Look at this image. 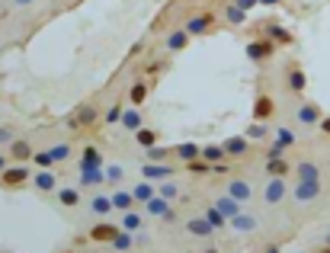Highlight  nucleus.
I'll use <instances>...</instances> for the list:
<instances>
[{
    "label": "nucleus",
    "instance_id": "obj_55",
    "mask_svg": "<svg viewBox=\"0 0 330 253\" xmlns=\"http://www.w3.org/2000/svg\"><path fill=\"white\" fill-rule=\"evenodd\" d=\"M321 253H330V244H324V250H321Z\"/></svg>",
    "mask_w": 330,
    "mask_h": 253
},
{
    "label": "nucleus",
    "instance_id": "obj_33",
    "mask_svg": "<svg viewBox=\"0 0 330 253\" xmlns=\"http://www.w3.org/2000/svg\"><path fill=\"white\" fill-rule=\"evenodd\" d=\"M292 173H295V180H321V167L314 161H298Z\"/></svg>",
    "mask_w": 330,
    "mask_h": 253
},
{
    "label": "nucleus",
    "instance_id": "obj_30",
    "mask_svg": "<svg viewBox=\"0 0 330 253\" xmlns=\"http://www.w3.org/2000/svg\"><path fill=\"white\" fill-rule=\"evenodd\" d=\"M55 196H58V205H64V208H77V205H80V199H84L80 189H74V186H61Z\"/></svg>",
    "mask_w": 330,
    "mask_h": 253
},
{
    "label": "nucleus",
    "instance_id": "obj_58",
    "mask_svg": "<svg viewBox=\"0 0 330 253\" xmlns=\"http://www.w3.org/2000/svg\"><path fill=\"white\" fill-rule=\"evenodd\" d=\"M327 244H330V234H327Z\"/></svg>",
    "mask_w": 330,
    "mask_h": 253
},
{
    "label": "nucleus",
    "instance_id": "obj_34",
    "mask_svg": "<svg viewBox=\"0 0 330 253\" xmlns=\"http://www.w3.org/2000/svg\"><path fill=\"white\" fill-rule=\"evenodd\" d=\"M45 151L52 154V161H55V163H68L71 157H74V147H71L68 141H58V145H48Z\"/></svg>",
    "mask_w": 330,
    "mask_h": 253
},
{
    "label": "nucleus",
    "instance_id": "obj_23",
    "mask_svg": "<svg viewBox=\"0 0 330 253\" xmlns=\"http://www.w3.org/2000/svg\"><path fill=\"white\" fill-rule=\"evenodd\" d=\"M173 157L183 163H192V161H202V145H192V141H183V145L173 147Z\"/></svg>",
    "mask_w": 330,
    "mask_h": 253
},
{
    "label": "nucleus",
    "instance_id": "obj_8",
    "mask_svg": "<svg viewBox=\"0 0 330 253\" xmlns=\"http://www.w3.org/2000/svg\"><path fill=\"white\" fill-rule=\"evenodd\" d=\"M119 231H122V224H112L109 218H100V221H96V224L90 228V234H87V237L96 240V244H112Z\"/></svg>",
    "mask_w": 330,
    "mask_h": 253
},
{
    "label": "nucleus",
    "instance_id": "obj_46",
    "mask_svg": "<svg viewBox=\"0 0 330 253\" xmlns=\"http://www.w3.org/2000/svg\"><path fill=\"white\" fill-rule=\"evenodd\" d=\"M122 112H125L122 103H112V106H109V112H106V125H119V122H122Z\"/></svg>",
    "mask_w": 330,
    "mask_h": 253
},
{
    "label": "nucleus",
    "instance_id": "obj_45",
    "mask_svg": "<svg viewBox=\"0 0 330 253\" xmlns=\"http://www.w3.org/2000/svg\"><path fill=\"white\" fill-rule=\"evenodd\" d=\"M16 138H19V135H16V128H13V125H10V122H7V125L0 122V147H10Z\"/></svg>",
    "mask_w": 330,
    "mask_h": 253
},
{
    "label": "nucleus",
    "instance_id": "obj_12",
    "mask_svg": "<svg viewBox=\"0 0 330 253\" xmlns=\"http://www.w3.org/2000/svg\"><path fill=\"white\" fill-rule=\"evenodd\" d=\"M212 29H215V16H212V13H196V16L186 19V32H189L192 38H196V36H208Z\"/></svg>",
    "mask_w": 330,
    "mask_h": 253
},
{
    "label": "nucleus",
    "instance_id": "obj_29",
    "mask_svg": "<svg viewBox=\"0 0 330 253\" xmlns=\"http://www.w3.org/2000/svg\"><path fill=\"white\" fill-rule=\"evenodd\" d=\"M106 183V167L103 170H80V186L84 189H100Z\"/></svg>",
    "mask_w": 330,
    "mask_h": 253
},
{
    "label": "nucleus",
    "instance_id": "obj_14",
    "mask_svg": "<svg viewBox=\"0 0 330 253\" xmlns=\"http://www.w3.org/2000/svg\"><path fill=\"white\" fill-rule=\"evenodd\" d=\"M263 38L276 42V45H292V42H295V36H292V32L285 29V26L273 23V19H269V23H263Z\"/></svg>",
    "mask_w": 330,
    "mask_h": 253
},
{
    "label": "nucleus",
    "instance_id": "obj_4",
    "mask_svg": "<svg viewBox=\"0 0 330 253\" xmlns=\"http://www.w3.org/2000/svg\"><path fill=\"white\" fill-rule=\"evenodd\" d=\"M285 196H289L285 177H266V183H263V205H279Z\"/></svg>",
    "mask_w": 330,
    "mask_h": 253
},
{
    "label": "nucleus",
    "instance_id": "obj_50",
    "mask_svg": "<svg viewBox=\"0 0 330 253\" xmlns=\"http://www.w3.org/2000/svg\"><path fill=\"white\" fill-rule=\"evenodd\" d=\"M260 253H282V247H279V244H266Z\"/></svg>",
    "mask_w": 330,
    "mask_h": 253
},
{
    "label": "nucleus",
    "instance_id": "obj_17",
    "mask_svg": "<svg viewBox=\"0 0 330 253\" xmlns=\"http://www.w3.org/2000/svg\"><path fill=\"white\" fill-rule=\"evenodd\" d=\"M7 154H10V161H13V163H29L32 157H36V151H32V141H26V138H16L13 145L7 147Z\"/></svg>",
    "mask_w": 330,
    "mask_h": 253
},
{
    "label": "nucleus",
    "instance_id": "obj_52",
    "mask_svg": "<svg viewBox=\"0 0 330 253\" xmlns=\"http://www.w3.org/2000/svg\"><path fill=\"white\" fill-rule=\"evenodd\" d=\"M7 167H10V154H0V173H3Z\"/></svg>",
    "mask_w": 330,
    "mask_h": 253
},
{
    "label": "nucleus",
    "instance_id": "obj_48",
    "mask_svg": "<svg viewBox=\"0 0 330 253\" xmlns=\"http://www.w3.org/2000/svg\"><path fill=\"white\" fill-rule=\"evenodd\" d=\"M231 3H238V7L244 10V13H250V10H254L257 3H260V0H231Z\"/></svg>",
    "mask_w": 330,
    "mask_h": 253
},
{
    "label": "nucleus",
    "instance_id": "obj_35",
    "mask_svg": "<svg viewBox=\"0 0 330 253\" xmlns=\"http://www.w3.org/2000/svg\"><path fill=\"white\" fill-rule=\"evenodd\" d=\"M170 157H173V147H164V145H154L145 151V161L147 163H167Z\"/></svg>",
    "mask_w": 330,
    "mask_h": 253
},
{
    "label": "nucleus",
    "instance_id": "obj_54",
    "mask_svg": "<svg viewBox=\"0 0 330 253\" xmlns=\"http://www.w3.org/2000/svg\"><path fill=\"white\" fill-rule=\"evenodd\" d=\"M202 253H221V250H218V247H205V250H202Z\"/></svg>",
    "mask_w": 330,
    "mask_h": 253
},
{
    "label": "nucleus",
    "instance_id": "obj_25",
    "mask_svg": "<svg viewBox=\"0 0 330 253\" xmlns=\"http://www.w3.org/2000/svg\"><path fill=\"white\" fill-rule=\"evenodd\" d=\"M260 228V221H257L254 215H250V212H240L238 218H231V231H238V234H254V231Z\"/></svg>",
    "mask_w": 330,
    "mask_h": 253
},
{
    "label": "nucleus",
    "instance_id": "obj_2",
    "mask_svg": "<svg viewBox=\"0 0 330 253\" xmlns=\"http://www.w3.org/2000/svg\"><path fill=\"white\" fill-rule=\"evenodd\" d=\"M32 173H36V170H29V163H13V167H7L3 173H0V186L19 189V186L32 183Z\"/></svg>",
    "mask_w": 330,
    "mask_h": 253
},
{
    "label": "nucleus",
    "instance_id": "obj_18",
    "mask_svg": "<svg viewBox=\"0 0 330 253\" xmlns=\"http://www.w3.org/2000/svg\"><path fill=\"white\" fill-rule=\"evenodd\" d=\"M285 87H289V93H295V96L305 93L308 77H305V71H301L298 64H289V71H285Z\"/></svg>",
    "mask_w": 330,
    "mask_h": 253
},
{
    "label": "nucleus",
    "instance_id": "obj_22",
    "mask_svg": "<svg viewBox=\"0 0 330 253\" xmlns=\"http://www.w3.org/2000/svg\"><path fill=\"white\" fill-rule=\"evenodd\" d=\"M119 128H125V131H135L138 128H145V119H141V109L138 106H125V112H122V122H119Z\"/></svg>",
    "mask_w": 330,
    "mask_h": 253
},
{
    "label": "nucleus",
    "instance_id": "obj_3",
    "mask_svg": "<svg viewBox=\"0 0 330 253\" xmlns=\"http://www.w3.org/2000/svg\"><path fill=\"white\" fill-rule=\"evenodd\" d=\"M295 119H298V125H305V128H317V125L324 122L321 103H311V100L298 103V109H295Z\"/></svg>",
    "mask_w": 330,
    "mask_h": 253
},
{
    "label": "nucleus",
    "instance_id": "obj_42",
    "mask_svg": "<svg viewBox=\"0 0 330 253\" xmlns=\"http://www.w3.org/2000/svg\"><path fill=\"white\" fill-rule=\"evenodd\" d=\"M122 180H125V170L119 167V163H106V183L112 186V189H119Z\"/></svg>",
    "mask_w": 330,
    "mask_h": 253
},
{
    "label": "nucleus",
    "instance_id": "obj_9",
    "mask_svg": "<svg viewBox=\"0 0 330 253\" xmlns=\"http://www.w3.org/2000/svg\"><path fill=\"white\" fill-rule=\"evenodd\" d=\"M141 177L145 180H154V183H164V180H173L177 177V167H173V163H141Z\"/></svg>",
    "mask_w": 330,
    "mask_h": 253
},
{
    "label": "nucleus",
    "instance_id": "obj_43",
    "mask_svg": "<svg viewBox=\"0 0 330 253\" xmlns=\"http://www.w3.org/2000/svg\"><path fill=\"white\" fill-rule=\"evenodd\" d=\"M205 218L212 221V228H215V231H224V228H231V221L221 215V212H218L215 205H208V208H205Z\"/></svg>",
    "mask_w": 330,
    "mask_h": 253
},
{
    "label": "nucleus",
    "instance_id": "obj_31",
    "mask_svg": "<svg viewBox=\"0 0 330 253\" xmlns=\"http://www.w3.org/2000/svg\"><path fill=\"white\" fill-rule=\"evenodd\" d=\"M202 161L205 163H224L228 161V151H224V145H202Z\"/></svg>",
    "mask_w": 330,
    "mask_h": 253
},
{
    "label": "nucleus",
    "instance_id": "obj_13",
    "mask_svg": "<svg viewBox=\"0 0 330 253\" xmlns=\"http://www.w3.org/2000/svg\"><path fill=\"white\" fill-rule=\"evenodd\" d=\"M212 205H215L218 212H221V215L228 218V221H231V218H238L240 212H244V202H238V199H234V196H228V192H221V196H215V199H212Z\"/></svg>",
    "mask_w": 330,
    "mask_h": 253
},
{
    "label": "nucleus",
    "instance_id": "obj_27",
    "mask_svg": "<svg viewBox=\"0 0 330 253\" xmlns=\"http://www.w3.org/2000/svg\"><path fill=\"white\" fill-rule=\"evenodd\" d=\"M131 196H135L138 205H145V202H151L154 196H157V186H154V180H141V183L131 186Z\"/></svg>",
    "mask_w": 330,
    "mask_h": 253
},
{
    "label": "nucleus",
    "instance_id": "obj_19",
    "mask_svg": "<svg viewBox=\"0 0 330 253\" xmlns=\"http://www.w3.org/2000/svg\"><path fill=\"white\" fill-rule=\"evenodd\" d=\"M273 112H276V103H273V96L269 93H260L254 100V122H269L273 119Z\"/></svg>",
    "mask_w": 330,
    "mask_h": 253
},
{
    "label": "nucleus",
    "instance_id": "obj_36",
    "mask_svg": "<svg viewBox=\"0 0 330 253\" xmlns=\"http://www.w3.org/2000/svg\"><path fill=\"white\" fill-rule=\"evenodd\" d=\"M157 138H161V135H157V128H138V131H135V145L145 147V151L157 145Z\"/></svg>",
    "mask_w": 330,
    "mask_h": 253
},
{
    "label": "nucleus",
    "instance_id": "obj_7",
    "mask_svg": "<svg viewBox=\"0 0 330 253\" xmlns=\"http://www.w3.org/2000/svg\"><path fill=\"white\" fill-rule=\"evenodd\" d=\"M96 115H100V109L93 106V103H84V106H77L74 112L68 115V125L71 128H90V125L96 122Z\"/></svg>",
    "mask_w": 330,
    "mask_h": 253
},
{
    "label": "nucleus",
    "instance_id": "obj_20",
    "mask_svg": "<svg viewBox=\"0 0 330 253\" xmlns=\"http://www.w3.org/2000/svg\"><path fill=\"white\" fill-rule=\"evenodd\" d=\"M32 186L38 192H58V177H55V170H36L32 173Z\"/></svg>",
    "mask_w": 330,
    "mask_h": 253
},
{
    "label": "nucleus",
    "instance_id": "obj_15",
    "mask_svg": "<svg viewBox=\"0 0 330 253\" xmlns=\"http://www.w3.org/2000/svg\"><path fill=\"white\" fill-rule=\"evenodd\" d=\"M224 192H228V196H234L238 202H244V205L254 199V186L247 183V180H240V177H231L228 186H224Z\"/></svg>",
    "mask_w": 330,
    "mask_h": 253
},
{
    "label": "nucleus",
    "instance_id": "obj_26",
    "mask_svg": "<svg viewBox=\"0 0 330 253\" xmlns=\"http://www.w3.org/2000/svg\"><path fill=\"white\" fill-rule=\"evenodd\" d=\"M221 145H224V151H228V157H244V154L250 151V138H247V135H234V138H224Z\"/></svg>",
    "mask_w": 330,
    "mask_h": 253
},
{
    "label": "nucleus",
    "instance_id": "obj_49",
    "mask_svg": "<svg viewBox=\"0 0 330 253\" xmlns=\"http://www.w3.org/2000/svg\"><path fill=\"white\" fill-rule=\"evenodd\" d=\"M10 3H13V7H19V10H26V7H32L36 0H10Z\"/></svg>",
    "mask_w": 330,
    "mask_h": 253
},
{
    "label": "nucleus",
    "instance_id": "obj_24",
    "mask_svg": "<svg viewBox=\"0 0 330 253\" xmlns=\"http://www.w3.org/2000/svg\"><path fill=\"white\" fill-rule=\"evenodd\" d=\"M112 205H115L119 215H125V212H131V208H138V202H135L131 189H112Z\"/></svg>",
    "mask_w": 330,
    "mask_h": 253
},
{
    "label": "nucleus",
    "instance_id": "obj_37",
    "mask_svg": "<svg viewBox=\"0 0 330 253\" xmlns=\"http://www.w3.org/2000/svg\"><path fill=\"white\" fill-rule=\"evenodd\" d=\"M289 170H295V167H289V161H266V167H263V173L266 177H289Z\"/></svg>",
    "mask_w": 330,
    "mask_h": 253
},
{
    "label": "nucleus",
    "instance_id": "obj_56",
    "mask_svg": "<svg viewBox=\"0 0 330 253\" xmlns=\"http://www.w3.org/2000/svg\"><path fill=\"white\" fill-rule=\"evenodd\" d=\"M64 253H77V250H64Z\"/></svg>",
    "mask_w": 330,
    "mask_h": 253
},
{
    "label": "nucleus",
    "instance_id": "obj_53",
    "mask_svg": "<svg viewBox=\"0 0 330 253\" xmlns=\"http://www.w3.org/2000/svg\"><path fill=\"white\" fill-rule=\"evenodd\" d=\"M263 7H279V3H282V0H260Z\"/></svg>",
    "mask_w": 330,
    "mask_h": 253
},
{
    "label": "nucleus",
    "instance_id": "obj_21",
    "mask_svg": "<svg viewBox=\"0 0 330 253\" xmlns=\"http://www.w3.org/2000/svg\"><path fill=\"white\" fill-rule=\"evenodd\" d=\"M186 231H189L192 237H205V240H212V234H215V228H212V221H208L205 215L202 218H186Z\"/></svg>",
    "mask_w": 330,
    "mask_h": 253
},
{
    "label": "nucleus",
    "instance_id": "obj_28",
    "mask_svg": "<svg viewBox=\"0 0 330 253\" xmlns=\"http://www.w3.org/2000/svg\"><path fill=\"white\" fill-rule=\"evenodd\" d=\"M145 208H141V212H138V208H131V212H125V215H122V221H119V224H122V228L125 231H135V234H138V231H145Z\"/></svg>",
    "mask_w": 330,
    "mask_h": 253
},
{
    "label": "nucleus",
    "instance_id": "obj_10",
    "mask_svg": "<svg viewBox=\"0 0 330 253\" xmlns=\"http://www.w3.org/2000/svg\"><path fill=\"white\" fill-rule=\"evenodd\" d=\"M192 42V36L186 32V26H180V29H170L167 32V38H164V52L167 54H180V52H186V45Z\"/></svg>",
    "mask_w": 330,
    "mask_h": 253
},
{
    "label": "nucleus",
    "instance_id": "obj_41",
    "mask_svg": "<svg viewBox=\"0 0 330 253\" xmlns=\"http://www.w3.org/2000/svg\"><path fill=\"white\" fill-rule=\"evenodd\" d=\"M145 96H147V84H145V80H135L131 90H128V103H131V106H141Z\"/></svg>",
    "mask_w": 330,
    "mask_h": 253
},
{
    "label": "nucleus",
    "instance_id": "obj_5",
    "mask_svg": "<svg viewBox=\"0 0 330 253\" xmlns=\"http://www.w3.org/2000/svg\"><path fill=\"white\" fill-rule=\"evenodd\" d=\"M276 42H269V38H254V42H247V58L254 64H266L273 61V54H276Z\"/></svg>",
    "mask_w": 330,
    "mask_h": 253
},
{
    "label": "nucleus",
    "instance_id": "obj_16",
    "mask_svg": "<svg viewBox=\"0 0 330 253\" xmlns=\"http://www.w3.org/2000/svg\"><path fill=\"white\" fill-rule=\"evenodd\" d=\"M106 161H103V154L96 145H87L84 154H80V161H77V170H103Z\"/></svg>",
    "mask_w": 330,
    "mask_h": 253
},
{
    "label": "nucleus",
    "instance_id": "obj_44",
    "mask_svg": "<svg viewBox=\"0 0 330 253\" xmlns=\"http://www.w3.org/2000/svg\"><path fill=\"white\" fill-rule=\"evenodd\" d=\"M157 196H164V199H170V202L183 199V196H180V186L173 183V180H164V183L157 186Z\"/></svg>",
    "mask_w": 330,
    "mask_h": 253
},
{
    "label": "nucleus",
    "instance_id": "obj_39",
    "mask_svg": "<svg viewBox=\"0 0 330 253\" xmlns=\"http://www.w3.org/2000/svg\"><path fill=\"white\" fill-rule=\"evenodd\" d=\"M269 131H273V128H266V122H250L244 135H247L250 141H266V138H269Z\"/></svg>",
    "mask_w": 330,
    "mask_h": 253
},
{
    "label": "nucleus",
    "instance_id": "obj_47",
    "mask_svg": "<svg viewBox=\"0 0 330 253\" xmlns=\"http://www.w3.org/2000/svg\"><path fill=\"white\" fill-rule=\"evenodd\" d=\"M282 157H285V147H279V145H269L266 154H263V161H282Z\"/></svg>",
    "mask_w": 330,
    "mask_h": 253
},
{
    "label": "nucleus",
    "instance_id": "obj_11",
    "mask_svg": "<svg viewBox=\"0 0 330 253\" xmlns=\"http://www.w3.org/2000/svg\"><path fill=\"white\" fill-rule=\"evenodd\" d=\"M87 208H90V215H96V218H109V215L115 212L112 192H93L90 202H87Z\"/></svg>",
    "mask_w": 330,
    "mask_h": 253
},
{
    "label": "nucleus",
    "instance_id": "obj_32",
    "mask_svg": "<svg viewBox=\"0 0 330 253\" xmlns=\"http://www.w3.org/2000/svg\"><path fill=\"white\" fill-rule=\"evenodd\" d=\"M109 247V250H112V253H125V250H131V247H135V231H119V234H115V240H112V244H106Z\"/></svg>",
    "mask_w": 330,
    "mask_h": 253
},
{
    "label": "nucleus",
    "instance_id": "obj_57",
    "mask_svg": "<svg viewBox=\"0 0 330 253\" xmlns=\"http://www.w3.org/2000/svg\"><path fill=\"white\" fill-rule=\"evenodd\" d=\"M3 253H13V250H3Z\"/></svg>",
    "mask_w": 330,
    "mask_h": 253
},
{
    "label": "nucleus",
    "instance_id": "obj_40",
    "mask_svg": "<svg viewBox=\"0 0 330 253\" xmlns=\"http://www.w3.org/2000/svg\"><path fill=\"white\" fill-rule=\"evenodd\" d=\"M244 19H247V13L238 7V3H228V10H224V23L228 26H244Z\"/></svg>",
    "mask_w": 330,
    "mask_h": 253
},
{
    "label": "nucleus",
    "instance_id": "obj_51",
    "mask_svg": "<svg viewBox=\"0 0 330 253\" xmlns=\"http://www.w3.org/2000/svg\"><path fill=\"white\" fill-rule=\"evenodd\" d=\"M317 128H321V131H324V135H330V115H324V122H321V125H317Z\"/></svg>",
    "mask_w": 330,
    "mask_h": 253
},
{
    "label": "nucleus",
    "instance_id": "obj_38",
    "mask_svg": "<svg viewBox=\"0 0 330 253\" xmlns=\"http://www.w3.org/2000/svg\"><path fill=\"white\" fill-rule=\"evenodd\" d=\"M273 145H279V147H289L295 145V131L292 128H273Z\"/></svg>",
    "mask_w": 330,
    "mask_h": 253
},
{
    "label": "nucleus",
    "instance_id": "obj_6",
    "mask_svg": "<svg viewBox=\"0 0 330 253\" xmlns=\"http://www.w3.org/2000/svg\"><path fill=\"white\" fill-rule=\"evenodd\" d=\"M141 208H145L147 218H164V221H173V218H177V208H173V202L164 199V196H154V199L145 202Z\"/></svg>",
    "mask_w": 330,
    "mask_h": 253
},
{
    "label": "nucleus",
    "instance_id": "obj_1",
    "mask_svg": "<svg viewBox=\"0 0 330 253\" xmlns=\"http://www.w3.org/2000/svg\"><path fill=\"white\" fill-rule=\"evenodd\" d=\"M321 192H324V183H321V180H295L292 199L298 202V205H311V202L321 199Z\"/></svg>",
    "mask_w": 330,
    "mask_h": 253
}]
</instances>
